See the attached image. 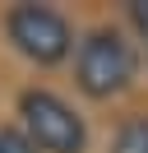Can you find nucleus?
Instances as JSON below:
<instances>
[{
	"instance_id": "4",
	"label": "nucleus",
	"mask_w": 148,
	"mask_h": 153,
	"mask_svg": "<svg viewBox=\"0 0 148 153\" xmlns=\"http://www.w3.org/2000/svg\"><path fill=\"white\" fill-rule=\"evenodd\" d=\"M111 153H148V116H134L120 125L111 139Z\"/></svg>"
},
{
	"instance_id": "2",
	"label": "nucleus",
	"mask_w": 148,
	"mask_h": 153,
	"mask_svg": "<svg viewBox=\"0 0 148 153\" xmlns=\"http://www.w3.org/2000/svg\"><path fill=\"white\" fill-rule=\"evenodd\" d=\"M18 130L37 153H88V125L83 116L51 88H23L18 93Z\"/></svg>"
},
{
	"instance_id": "6",
	"label": "nucleus",
	"mask_w": 148,
	"mask_h": 153,
	"mask_svg": "<svg viewBox=\"0 0 148 153\" xmlns=\"http://www.w3.org/2000/svg\"><path fill=\"white\" fill-rule=\"evenodd\" d=\"M125 14H130L134 33L144 37V47H148V0H130V5H125Z\"/></svg>"
},
{
	"instance_id": "1",
	"label": "nucleus",
	"mask_w": 148,
	"mask_h": 153,
	"mask_svg": "<svg viewBox=\"0 0 148 153\" xmlns=\"http://www.w3.org/2000/svg\"><path fill=\"white\" fill-rule=\"evenodd\" d=\"M139 74V51L134 42L125 37V28H88L79 42H74V84L79 93H88L92 102H107V97H120Z\"/></svg>"
},
{
	"instance_id": "5",
	"label": "nucleus",
	"mask_w": 148,
	"mask_h": 153,
	"mask_svg": "<svg viewBox=\"0 0 148 153\" xmlns=\"http://www.w3.org/2000/svg\"><path fill=\"white\" fill-rule=\"evenodd\" d=\"M0 153H37L18 125H0Z\"/></svg>"
},
{
	"instance_id": "3",
	"label": "nucleus",
	"mask_w": 148,
	"mask_h": 153,
	"mask_svg": "<svg viewBox=\"0 0 148 153\" xmlns=\"http://www.w3.org/2000/svg\"><path fill=\"white\" fill-rule=\"evenodd\" d=\"M5 33H9L18 56L42 65V70H51V65L74 56V28L51 5H14L5 14Z\"/></svg>"
}]
</instances>
